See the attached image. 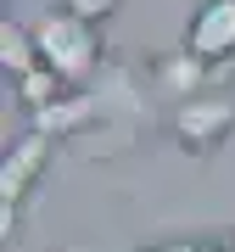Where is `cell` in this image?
<instances>
[{"label": "cell", "mask_w": 235, "mask_h": 252, "mask_svg": "<svg viewBox=\"0 0 235 252\" xmlns=\"http://www.w3.org/2000/svg\"><path fill=\"white\" fill-rule=\"evenodd\" d=\"M34 39H39V62L51 73H62V79H90L95 62H101V34L95 23L73 17V11H45V17L34 23Z\"/></svg>", "instance_id": "cell-1"}, {"label": "cell", "mask_w": 235, "mask_h": 252, "mask_svg": "<svg viewBox=\"0 0 235 252\" xmlns=\"http://www.w3.org/2000/svg\"><path fill=\"white\" fill-rule=\"evenodd\" d=\"M174 129H179V140L190 152H213L235 129V95H190V101H179Z\"/></svg>", "instance_id": "cell-2"}, {"label": "cell", "mask_w": 235, "mask_h": 252, "mask_svg": "<svg viewBox=\"0 0 235 252\" xmlns=\"http://www.w3.org/2000/svg\"><path fill=\"white\" fill-rule=\"evenodd\" d=\"M45 162H51V135H39V129L11 146L6 162H0V207H11V213H17L23 196H28V185L45 174Z\"/></svg>", "instance_id": "cell-3"}, {"label": "cell", "mask_w": 235, "mask_h": 252, "mask_svg": "<svg viewBox=\"0 0 235 252\" xmlns=\"http://www.w3.org/2000/svg\"><path fill=\"white\" fill-rule=\"evenodd\" d=\"M185 51H196L202 62H224V56H235V0H207V6L190 17Z\"/></svg>", "instance_id": "cell-4"}, {"label": "cell", "mask_w": 235, "mask_h": 252, "mask_svg": "<svg viewBox=\"0 0 235 252\" xmlns=\"http://www.w3.org/2000/svg\"><path fill=\"white\" fill-rule=\"evenodd\" d=\"M202 79H207V62H202L196 51H168V56H157V84L174 95H202Z\"/></svg>", "instance_id": "cell-5"}, {"label": "cell", "mask_w": 235, "mask_h": 252, "mask_svg": "<svg viewBox=\"0 0 235 252\" xmlns=\"http://www.w3.org/2000/svg\"><path fill=\"white\" fill-rule=\"evenodd\" d=\"M90 118H95V101H90V95H62V101H51V107H39V112H34V129L56 140V135H73V129H84Z\"/></svg>", "instance_id": "cell-6"}, {"label": "cell", "mask_w": 235, "mask_h": 252, "mask_svg": "<svg viewBox=\"0 0 235 252\" xmlns=\"http://www.w3.org/2000/svg\"><path fill=\"white\" fill-rule=\"evenodd\" d=\"M0 56H6V73L23 79V73L39 67V39L28 23H0Z\"/></svg>", "instance_id": "cell-7"}, {"label": "cell", "mask_w": 235, "mask_h": 252, "mask_svg": "<svg viewBox=\"0 0 235 252\" xmlns=\"http://www.w3.org/2000/svg\"><path fill=\"white\" fill-rule=\"evenodd\" d=\"M62 84H67L62 73H51L45 62H39L34 73H23V79H17V95H23L28 107L39 112V107H51V101H62Z\"/></svg>", "instance_id": "cell-8"}, {"label": "cell", "mask_w": 235, "mask_h": 252, "mask_svg": "<svg viewBox=\"0 0 235 252\" xmlns=\"http://www.w3.org/2000/svg\"><path fill=\"white\" fill-rule=\"evenodd\" d=\"M67 11H73V17H84V23H101V17H112V11H118V0H67Z\"/></svg>", "instance_id": "cell-9"}, {"label": "cell", "mask_w": 235, "mask_h": 252, "mask_svg": "<svg viewBox=\"0 0 235 252\" xmlns=\"http://www.w3.org/2000/svg\"><path fill=\"white\" fill-rule=\"evenodd\" d=\"M157 252H196V247H157Z\"/></svg>", "instance_id": "cell-10"}]
</instances>
